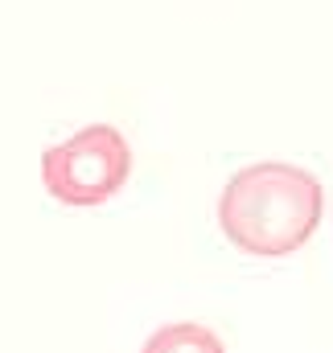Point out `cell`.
I'll return each instance as SVG.
<instances>
[{"label":"cell","instance_id":"2","mask_svg":"<svg viewBox=\"0 0 333 353\" xmlns=\"http://www.w3.org/2000/svg\"><path fill=\"white\" fill-rule=\"evenodd\" d=\"M132 173V148L111 123H95L75 132L70 140L46 148L41 157V181L54 201L91 210L111 201Z\"/></svg>","mask_w":333,"mask_h":353},{"label":"cell","instance_id":"3","mask_svg":"<svg viewBox=\"0 0 333 353\" xmlns=\"http://www.w3.org/2000/svg\"><path fill=\"white\" fill-rule=\"evenodd\" d=\"M140 353H227L218 333H210L206 325H193V321H177L157 329Z\"/></svg>","mask_w":333,"mask_h":353},{"label":"cell","instance_id":"1","mask_svg":"<svg viewBox=\"0 0 333 353\" xmlns=\"http://www.w3.org/2000/svg\"><path fill=\"white\" fill-rule=\"evenodd\" d=\"M321 205L325 189L313 173L284 161H263L227 181L218 197V226L243 255L280 259L313 239Z\"/></svg>","mask_w":333,"mask_h":353}]
</instances>
